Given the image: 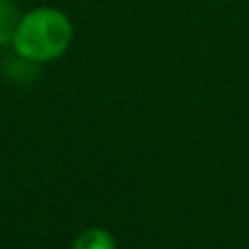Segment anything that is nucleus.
Instances as JSON below:
<instances>
[{
	"instance_id": "nucleus-1",
	"label": "nucleus",
	"mask_w": 249,
	"mask_h": 249,
	"mask_svg": "<svg viewBox=\"0 0 249 249\" xmlns=\"http://www.w3.org/2000/svg\"><path fill=\"white\" fill-rule=\"evenodd\" d=\"M73 44V22L58 7H34L19 17L12 51L27 63H51Z\"/></svg>"
},
{
	"instance_id": "nucleus-2",
	"label": "nucleus",
	"mask_w": 249,
	"mask_h": 249,
	"mask_svg": "<svg viewBox=\"0 0 249 249\" xmlns=\"http://www.w3.org/2000/svg\"><path fill=\"white\" fill-rule=\"evenodd\" d=\"M71 249H119L116 240L104 228H85L83 232L73 240Z\"/></svg>"
},
{
	"instance_id": "nucleus-3",
	"label": "nucleus",
	"mask_w": 249,
	"mask_h": 249,
	"mask_svg": "<svg viewBox=\"0 0 249 249\" xmlns=\"http://www.w3.org/2000/svg\"><path fill=\"white\" fill-rule=\"evenodd\" d=\"M17 22H19V15H17L15 5L10 0H0V46L12 44Z\"/></svg>"
}]
</instances>
